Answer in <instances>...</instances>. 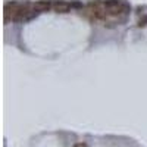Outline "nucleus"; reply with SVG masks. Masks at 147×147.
Wrapping results in <instances>:
<instances>
[{
    "label": "nucleus",
    "instance_id": "obj_1",
    "mask_svg": "<svg viewBox=\"0 0 147 147\" xmlns=\"http://www.w3.org/2000/svg\"><path fill=\"white\" fill-rule=\"evenodd\" d=\"M105 10L107 15H112V16H118L121 15L122 12H125V6L122 5L119 0H107L105 3Z\"/></svg>",
    "mask_w": 147,
    "mask_h": 147
},
{
    "label": "nucleus",
    "instance_id": "obj_2",
    "mask_svg": "<svg viewBox=\"0 0 147 147\" xmlns=\"http://www.w3.org/2000/svg\"><path fill=\"white\" fill-rule=\"evenodd\" d=\"M21 5L19 3H6L5 5V22L7 24L9 21H15L18 12H19Z\"/></svg>",
    "mask_w": 147,
    "mask_h": 147
},
{
    "label": "nucleus",
    "instance_id": "obj_3",
    "mask_svg": "<svg viewBox=\"0 0 147 147\" xmlns=\"http://www.w3.org/2000/svg\"><path fill=\"white\" fill-rule=\"evenodd\" d=\"M53 9L57 13H68L71 9V5L68 2H65V0H57V2L53 3Z\"/></svg>",
    "mask_w": 147,
    "mask_h": 147
},
{
    "label": "nucleus",
    "instance_id": "obj_4",
    "mask_svg": "<svg viewBox=\"0 0 147 147\" xmlns=\"http://www.w3.org/2000/svg\"><path fill=\"white\" fill-rule=\"evenodd\" d=\"M50 0H38L32 5V9L37 10V12H43V10H49L50 9Z\"/></svg>",
    "mask_w": 147,
    "mask_h": 147
},
{
    "label": "nucleus",
    "instance_id": "obj_5",
    "mask_svg": "<svg viewBox=\"0 0 147 147\" xmlns=\"http://www.w3.org/2000/svg\"><path fill=\"white\" fill-rule=\"evenodd\" d=\"M74 147H88V146L85 144V143H77V144L74 146Z\"/></svg>",
    "mask_w": 147,
    "mask_h": 147
}]
</instances>
